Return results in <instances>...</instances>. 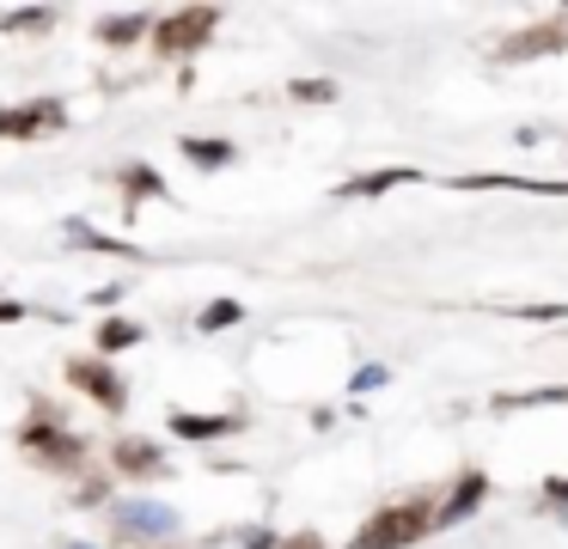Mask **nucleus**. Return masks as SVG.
Wrapping results in <instances>:
<instances>
[{"label":"nucleus","mask_w":568,"mask_h":549,"mask_svg":"<svg viewBox=\"0 0 568 549\" xmlns=\"http://www.w3.org/2000/svg\"><path fill=\"white\" fill-rule=\"evenodd\" d=\"M428 531H434V507L428 500H404V507L373 512V519L355 531L348 549H409V543H422Z\"/></svg>","instance_id":"f257e3e1"},{"label":"nucleus","mask_w":568,"mask_h":549,"mask_svg":"<svg viewBox=\"0 0 568 549\" xmlns=\"http://www.w3.org/2000/svg\"><path fill=\"white\" fill-rule=\"evenodd\" d=\"M19 451H26V458H38L43 470H80V464H87V439L68 434L62 421H50V409H43L38 421L19 427Z\"/></svg>","instance_id":"f03ea898"},{"label":"nucleus","mask_w":568,"mask_h":549,"mask_svg":"<svg viewBox=\"0 0 568 549\" xmlns=\"http://www.w3.org/2000/svg\"><path fill=\"white\" fill-rule=\"evenodd\" d=\"M214 24H221V12H214V7H184V12H165V19L153 24V49H160L165 61H184V55H196V49L214 37Z\"/></svg>","instance_id":"7ed1b4c3"},{"label":"nucleus","mask_w":568,"mask_h":549,"mask_svg":"<svg viewBox=\"0 0 568 549\" xmlns=\"http://www.w3.org/2000/svg\"><path fill=\"white\" fill-rule=\"evenodd\" d=\"M111 531L123 543H172L178 537V512L165 500H116L111 507Z\"/></svg>","instance_id":"20e7f679"},{"label":"nucleus","mask_w":568,"mask_h":549,"mask_svg":"<svg viewBox=\"0 0 568 549\" xmlns=\"http://www.w3.org/2000/svg\"><path fill=\"white\" fill-rule=\"evenodd\" d=\"M68 110L62 98H31V104H7L0 110V141H38V134L62 129Z\"/></svg>","instance_id":"39448f33"},{"label":"nucleus","mask_w":568,"mask_h":549,"mask_svg":"<svg viewBox=\"0 0 568 549\" xmlns=\"http://www.w3.org/2000/svg\"><path fill=\"white\" fill-rule=\"evenodd\" d=\"M68 378H74V385L87 390V397L99 403V409H111V415H123V409H129V385H123V378H116L104 360H92V354L68 360Z\"/></svg>","instance_id":"423d86ee"},{"label":"nucleus","mask_w":568,"mask_h":549,"mask_svg":"<svg viewBox=\"0 0 568 549\" xmlns=\"http://www.w3.org/2000/svg\"><path fill=\"white\" fill-rule=\"evenodd\" d=\"M483 495H489V476H483V470H465L453 495H446L440 507H434V525H458V519H470V512L483 507Z\"/></svg>","instance_id":"0eeeda50"},{"label":"nucleus","mask_w":568,"mask_h":549,"mask_svg":"<svg viewBox=\"0 0 568 549\" xmlns=\"http://www.w3.org/2000/svg\"><path fill=\"white\" fill-rule=\"evenodd\" d=\"M111 464H116L123 476H135V482H141V476H165V451L153 446V439H135V434L111 446Z\"/></svg>","instance_id":"6e6552de"},{"label":"nucleus","mask_w":568,"mask_h":549,"mask_svg":"<svg viewBox=\"0 0 568 549\" xmlns=\"http://www.w3.org/2000/svg\"><path fill=\"white\" fill-rule=\"evenodd\" d=\"M153 12H111V19H99V43H111V49H129V43H141V37L153 31Z\"/></svg>","instance_id":"1a4fd4ad"},{"label":"nucleus","mask_w":568,"mask_h":549,"mask_svg":"<svg viewBox=\"0 0 568 549\" xmlns=\"http://www.w3.org/2000/svg\"><path fill=\"white\" fill-rule=\"evenodd\" d=\"M172 434H184V439H221V434H233L239 427V415H190V409H172Z\"/></svg>","instance_id":"9d476101"},{"label":"nucleus","mask_w":568,"mask_h":549,"mask_svg":"<svg viewBox=\"0 0 568 549\" xmlns=\"http://www.w3.org/2000/svg\"><path fill=\"white\" fill-rule=\"evenodd\" d=\"M184 159L190 165H202V171H221V165H233V141H221V134H184Z\"/></svg>","instance_id":"9b49d317"},{"label":"nucleus","mask_w":568,"mask_h":549,"mask_svg":"<svg viewBox=\"0 0 568 549\" xmlns=\"http://www.w3.org/2000/svg\"><path fill=\"white\" fill-rule=\"evenodd\" d=\"M544 49H562V24H538V31H526V37H514V43H501V61H531V55H544Z\"/></svg>","instance_id":"f8f14e48"},{"label":"nucleus","mask_w":568,"mask_h":549,"mask_svg":"<svg viewBox=\"0 0 568 549\" xmlns=\"http://www.w3.org/2000/svg\"><path fill=\"white\" fill-rule=\"evenodd\" d=\"M416 177H422L416 165H385V171H367V177H348L343 195H385V190H397V183H416Z\"/></svg>","instance_id":"ddd939ff"},{"label":"nucleus","mask_w":568,"mask_h":549,"mask_svg":"<svg viewBox=\"0 0 568 549\" xmlns=\"http://www.w3.org/2000/svg\"><path fill=\"white\" fill-rule=\"evenodd\" d=\"M141 336H148V329H141L135 317H104L99 324V354H123V348H135Z\"/></svg>","instance_id":"4468645a"},{"label":"nucleus","mask_w":568,"mask_h":549,"mask_svg":"<svg viewBox=\"0 0 568 549\" xmlns=\"http://www.w3.org/2000/svg\"><path fill=\"white\" fill-rule=\"evenodd\" d=\"M68 238H74L80 251H111V256H141L135 244H123V238H104V232H92L87 220H68Z\"/></svg>","instance_id":"2eb2a0df"},{"label":"nucleus","mask_w":568,"mask_h":549,"mask_svg":"<svg viewBox=\"0 0 568 549\" xmlns=\"http://www.w3.org/2000/svg\"><path fill=\"white\" fill-rule=\"evenodd\" d=\"M123 183H129V214H135L141 202H148V195H165V177L153 165H129L123 171Z\"/></svg>","instance_id":"dca6fc26"},{"label":"nucleus","mask_w":568,"mask_h":549,"mask_svg":"<svg viewBox=\"0 0 568 549\" xmlns=\"http://www.w3.org/2000/svg\"><path fill=\"white\" fill-rule=\"evenodd\" d=\"M239 317H245V305H239V299H214V305H202L196 329H202V336H214V329H233Z\"/></svg>","instance_id":"f3484780"},{"label":"nucleus","mask_w":568,"mask_h":549,"mask_svg":"<svg viewBox=\"0 0 568 549\" xmlns=\"http://www.w3.org/2000/svg\"><path fill=\"white\" fill-rule=\"evenodd\" d=\"M55 7H19V12H0V31H50Z\"/></svg>","instance_id":"a211bd4d"},{"label":"nucleus","mask_w":568,"mask_h":549,"mask_svg":"<svg viewBox=\"0 0 568 549\" xmlns=\"http://www.w3.org/2000/svg\"><path fill=\"white\" fill-rule=\"evenodd\" d=\"M287 92H294L300 104H336V80H294Z\"/></svg>","instance_id":"6ab92c4d"},{"label":"nucleus","mask_w":568,"mask_h":549,"mask_svg":"<svg viewBox=\"0 0 568 549\" xmlns=\"http://www.w3.org/2000/svg\"><path fill=\"white\" fill-rule=\"evenodd\" d=\"M531 403H568V385H550V390H526V397H495V409H531Z\"/></svg>","instance_id":"aec40b11"},{"label":"nucleus","mask_w":568,"mask_h":549,"mask_svg":"<svg viewBox=\"0 0 568 549\" xmlns=\"http://www.w3.org/2000/svg\"><path fill=\"white\" fill-rule=\"evenodd\" d=\"M104 500H111V476H87L74 488V507H104Z\"/></svg>","instance_id":"412c9836"},{"label":"nucleus","mask_w":568,"mask_h":549,"mask_svg":"<svg viewBox=\"0 0 568 549\" xmlns=\"http://www.w3.org/2000/svg\"><path fill=\"white\" fill-rule=\"evenodd\" d=\"M544 500H556V507H568V476H544Z\"/></svg>","instance_id":"4be33fe9"},{"label":"nucleus","mask_w":568,"mask_h":549,"mask_svg":"<svg viewBox=\"0 0 568 549\" xmlns=\"http://www.w3.org/2000/svg\"><path fill=\"white\" fill-rule=\"evenodd\" d=\"M385 385V366H361L355 373V390H379Z\"/></svg>","instance_id":"5701e85b"},{"label":"nucleus","mask_w":568,"mask_h":549,"mask_svg":"<svg viewBox=\"0 0 568 549\" xmlns=\"http://www.w3.org/2000/svg\"><path fill=\"white\" fill-rule=\"evenodd\" d=\"M282 549H324V537L318 531H294V537H282Z\"/></svg>","instance_id":"b1692460"},{"label":"nucleus","mask_w":568,"mask_h":549,"mask_svg":"<svg viewBox=\"0 0 568 549\" xmlns=\"http://www.w3.org/2000/svg\"><path fill=\"white\" fill-rule=\"evenodd\" d=\"M519 317H538V324H556V317H562V305H519Z\"/></svg>","instance_id":"393cba45"},{"label":"nucleus","mask_w":568,"mask_h":549,"mask_svg":"<svg viewBox=\"0 0 568 549\" xmlns=\"http://www.w3.org/2000/svg\"><path fill=\"white\" fill-rule=\"evenodd\" d=\"M19 317H31L26 305H19V299H0V324H19Z\"/></svg>","instance_id":"a878e982"},{"label":"nucleus","mask_w":568,"mask_h":549,"mask_svg":"<svg viewBox=\"0 0 568 549\" xmlns=\"http://www.w3.org/2000/svg\"><path fill=\"white\" fill-rule=\"evenodd\" d=\"M245 549H282V543H275V531H251Z\"/></svg>","instance_id":"bb28decb"},{"label":"nucleus","mask_w":568,"mask_h":549,"mask_svg":"<svg viewBox=\"0 0 568 549\" xmlns=\"http://www.w3.org/2000/svg\"><path fill=\"white\" fill-rule=\"evenodd\" d=\"M68 549H92V543H68Z\"/></svg>","instance_id":"cd10ccee"},{"label":"nucleus","mask_w":568,"mask_h":549,"mask_svg":"<svg viewBox=\"0 0 568 549\" xmlns=\"http://www.w3.org/2000/svg\"><path fill=\"white\" fill-rule=\"evenodd\" d=\"M165 549H178V543H165Z\"/></svg>","instance_id":"c85d7f7f"}]
</instances>
